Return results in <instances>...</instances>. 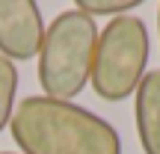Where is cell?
<instances>
[{
  "mask_svg": "<svg viewBox=\"0 0 160 154\" xmlns=\"http://www.w3.org/2000/svg\"><path fill=\"white\" fill-rule=\"evenodd\" d=\"M15 95H18V68L6 57H0V133L9 127L15 113Z\"/></svg>",
  "mask_w": 160,
  "mask_h": 154,
  "instance_id": "8992f818",
  "label": "cell"
},
{
  "mask_svg": "<svg viewBox=\"0 0 160 154\" xmlns=\"http://www.w3.org/2000/svg\"><path fill=\"white\" fill-rule=\"evenodd\" d=\"M0 154H21V151H0Z\"/></svg>",
  "mask_w": 160,
  "mask_h": 154,
  "instance_id": "9c48e42d",
  "label": "cell"
},
{
  "mask_svg": "<svg viewBox=\"0 0 160 154\" xmlns=\"http://www.w3.org/2000/svg\"><path fill=\"white\" fill-rule=\"evenodd\" d=\"M95 18L80 9H65L45 27V39L39 47V83L45 98L53 101H74L89 86L92 59L98 45Z\"/></svg>",
  "mask_w": 160,
  "mask_h": 154,
  "instance_id": "7a4b0ae2",
  "label": "cell"
},
{
  "mask_svg": "<svg viewBox=\"0 0 160 154\" xmlns=\"http://www.w3.org/2000/svg\"><path fill=\"white\" fill-rule=\"evenodd\" d=\"M157 36H160V6H157Z\"/></svg>",
  "mask_w": 160,
  "mask_h": 154,
  "instance_id": "ba28073f",
  "label": "cell"
},
{
  "mask_svg": "<svg viewBox=\"0 0 160 154\" xmlns=\"http://www.w3.org/2000/svg\"><path fill=\"white\" fill-rule=\"evenodd\" d=\"M137 137L145 154H160V68L148 71L133 92Z\"/></svg>",
  "mask_w": 160,
  "mask_h": 154,
  "instance_id": "5b68a950",
  "label": "cell"
},
{
  "mask_svg": "<svg viewBox=\"0 0 160 154\" xmlns=\"http://www.w3.org/2000/svg\"><path fill=\"white\" fill-rule=\"evenodd\" d=\"M9 131L21 154H122L116 127L74 101L30 95L15 107Z\"/></svg>",
  "mask_w": 160,
  "mask_h": 154,
  "instance_id": "6da1fadb",
  "label": "cell"
},
{
  "mask_svg": "<svg viewBox=\"0 0 160 154\" xmlns=\"http://www.w3.org/2000/svg\"><path fill=\"white\" fill-rule=\"evenodd\" d=\"M137 6H139V0H77L74 9H80L83 15H89V18H95V15L122 18V15H131Z\"/></svg>",
  "mask_w": 160,
  "mask_h": 154,
  "instance_id": "52a82bcc",
  "label": "cell"
},
{
  "mask_svg": "<svg viewBox=\"0 0 160 154\" xmlns=\"http://www.w3.org/2000/svg\"><path fill=\"white\" fill-rule=\"evenodd\" d=\"M45 39V18L33 0H0V57L27 62L39 57Z\"/></svg>",
  "mask_w": 160,
  "mask_h": 154,
  "instance_id": "277c9868",
  "label": "cell"
},
{
  "mask_svg": "<svg viewBox=\"0 0 160 154\" xmlns=\"http://www.w3.org/2000/svg\"><path fill=\"white\" fill-rule=\"evenodd\" d=\"M151 39L148 27L139 15L113 18L98 33L95 59H92V89L101 101L119 104L139 89L142 77L148 74Z\"/></svg>",
  "mask_w": 160,
  "mask_h": 154,
  "instance_id": "3957f363",
  "label": "cell"
}]
</instances>
